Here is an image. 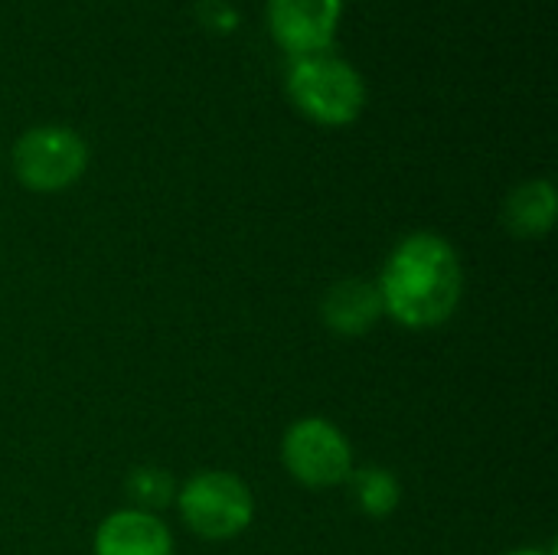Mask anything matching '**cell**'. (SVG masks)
Returning <instances> with one entry per match:
<instances>
[{
  "instance_id": "cell-12",
  "label": "cell",
  "mask_w": 558,
  "mask_h": 555,
  "mask_svg": "<svg viewBox=\"0 0 558 555\" xmlns=\"http://www.w3.org/2000/svg\"><path fill=\"white\" fill-rule=\"evenodd\" d=\"M504 555H556V550L553 546H523V550H510Z\"/></svg>"
},
{
  "instance_id": "cell-2",
  "label": "cell",
  "mask_w": 558,
  "mask_h": 555,
  "mask_svg": "<svg viewBox=\"0 0 558 555\" xmlns=\"http://www.w3.org/2000/svg\"><path fill=\"white\" fill-rule=\"evenodd\" d=\"M288 101L320 128H347L366 108V82L360 69L337 52L298 56L284 72Z\"/></svg>"
},
{
  "instance_id": "cell-10",
  "label": "cell",
  "mask_w": 558,
  "mask_h": 555,
  "mask_svg": "<svg viewBox=\"0 0 558 555\" xmlns=\"http://www.w3.org/2000/svg\"><path fill=\"white\" fill-rule=\"evenodd\" d=\"M350 491L356 507L369 517V520H386L399 510L402 504V484L389 468H360L350 474Z\"/></svg>"
},
{
  "instance_id": "cell-3",
  "label": "cell",
  "mask_w": 558,
  "mask_h": 555,
  "mask_svg": "<svg viewBox=\"0 0 558 555\" xmlns=\"http://www.w3.org/2000/svg\"><path fill=\"white\" fill-rule=\"evenodd\" d=\"M173 507L183 527L209 543L235 540L255 520L252 487L232 471H196L177 487Z\"/></svg>"
},
{
  "instance_id": "cell-9",
  "label": "cell",
  "mask_w": 558,
  "mask_h": 555,
  "mask_svg": "<svg viewBox=\"0 0 558 555\" xmlns=\"http://www.w3.org/2000/svg\"><path fill=\"white\" fill-rule=\"evenodd\" d=\"M558 213V196L553 180H523L520 186H513L504 200L500 209V222L513 239H543L553 232Z\"/></svg>"
},
{
  "instance_id": "cell-11",
  "label": "cell",
  "mask_w": 558,
  "mask_h": 555,
  "mask_svg": "<svg viewBox=\"0 0 558 555\" xmlns=\"http://www.w3.org/2000/svg\"><path fill=\"white\" fill-rule=\"evenodd\" d=\"M124 494L131 500V507L147 510V514H160L167 507H173L177 500V481L167 468L157 464H141L128 474L124 481Z\"/></svg>"
},
{
  "instance_id": "cell-6",
  "label": "cell",
  "mask_w": 558,
  "mask_h": 555,
  "mask_svg": "<svg viewBox=\"0 0 558 555\" xmlns=\"http://www.w3.org/2000/svg\"><path fill=\"white\" fill-rule=\"evenodd\" d=\"M343 16V0H268L265 20L271 39L291 56L330 52Z\"/></svg>"
},
{
  "instance_id": "cell-8",
  "label": "cell",
  "mask_w": 558,
  "mask_h": 555,
  "mask_svg": "<svg viewBox=\"0 0 558 555\" xmlns=\"http://www.w3.org/2000/svg\"><path fill=\"white\" fill-rule=\"evenodd\" d=\"M386 317L383 298L376 281L369 278H343L330 285V291L320 301V321L337 337H363Z\"/></svg>"
},
{
  "instance_id": "cell-4",
  "label": "cell",
  "mask_w": 558,
  "mask_h": 555,
  "mask_svg": "<svg viewBox=\"0 0 558 555\" xmlns=\"http://www.w3.org/2000/svg\"><path fill=\"white\" fill-rule=\"evenodd\" d=\"M10 164L29 193H62L88 170V144L65 124H36L16 137Z\"/></svg>"
},
{
  "instance_id": "cell-5",
  "label": "cell",
  "mask_w": 558,
  "mask_h": 555,
  "mask_svg": "<svg viewBox=\"0 0 558 555\" xmlns=\"http://www.w3.org/2000/svg\"><path fill=\"white\" fill-rule=\"evenodd\" d=\"M281 464L291 474V481L311 491L340 487L356 471L350 438L340 425L320 415H307L288 425L281 438Z\"/></svg>"
},
{
  "instance_id": "cell-7",
  "label": "cell",
  "mask_w": 558,
  "mask_h": 555,
  "mask_svg": "<svg viewBox=\"0 0 558 555\" xmlns=\"http://www.w3.org/2000/svg\"><path fill=\"white\" fill-rule=\"evenodd\" d=\"M95 555H173V533L170 527L147 510L121 507L108 514L92 540Z\"/></svg>"
},
{
  "instance_id": "cell-1",
  "label": "cell",
  "mask_w": 558,
  "mask_h": 555,
  "mask_svg": "<svg viewBox=\"0 0 558 555\" xmlns=\"http://www.w3.org/2000/svg\"><path fill=\"white\" fill-rule=\"evenodd\" d=\"M383 311L405 330H435L454 317L464 298L458 249L438 232L399 239L376 278Z\"/></svg>"
}]
</instances>
